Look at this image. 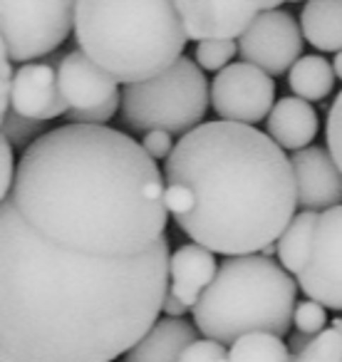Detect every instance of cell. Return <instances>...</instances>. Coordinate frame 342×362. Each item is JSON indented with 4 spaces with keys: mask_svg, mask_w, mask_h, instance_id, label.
<instances>
[{
    "mask_svg": "<svg viewBox=\"0 0 342 362\" xmlns=\"http://www.w3.org/2000/svg\"><path fill=\"white\" fill-rule=\"evenodd\" d=\"M169 243L136 258H90L0 211V362H114L159 322Z\"/></svg>",
    "mask_w": 342,
    "mask_h": 362,
    "instance_id": "1",
    "label": "cell"
},
{
    "mask_svg": "<svg viewBox=\"0 0 342 362\" xmlns=\"http://www.w3.org/2000/svg\"><path fill=\"white\" fill-rule=\"evenodd\" d=\"M8 202L37 236L90 258L141 256L169 221L156 161L110 127L45 132L23 151Z\"/></svg>",
    "mask_w": 342,
    "mask_h": 362,
    "instance_id": "2",
    "label": "cell"
},
{
    "mask_svg": "<svg viewBox=\"0 0 342 362\" xmlns=\"http://www.w3.org/2000/svg\"><path fill=\"white\" fill-rule=\"evenodd\" d=\"M164 179L177 226L211 253L258 256L295 218L290 156L256 127L204 122L177 141Z\"/></svg>",
    "mask_w": 342,
    "mask_h": 362,
    "instance_id": "3",
    "label": "cell"
},
{
    "mask_svg": "<svg viewBox=\"0 0 342 362\" xmlns=\"http://www.w3.org/2000/svg\"><path fill=\"white\" fill-rule=\"evenodd\" d=\"M75 40L107 75L129 87L177 65L189 37L174 0H80Z\"/></svg>",
    "mask_w": 342,
    "mask_h": 362,
    "instance_id": "4",
    "label": "cell"
},
{
    "mask_svg": "<svg viewBox=\"0 0 342 362\" xmlns=\"http://www.w3.org/2000/svg\"><path fill=\"white\" fill-rule=\"evenodd\" d=\"M297 283L266 256L226 258L194 308V325L206 340L233 345L243 335L285 337L297 308Z\"/></svg>",
    "mask_w": 342,
    "mask_h": 362,
    "instance_id": "5",
    "label": "cell"
},
{
    "mask_svg": "<svg viewBox=\"0 0 342 362\" xmlns=\"http://www.w3.org/2000/svg\"><path fill=\"white\" fill-rule=\"evenodd\" d=\"M211 105V87L194 60H182L149 82L122 92V122L136 134L166 132L187 136L204 124Z\"/></svg>",
    "mask_w": 342,
    "mask_h": 362,
    "instance_id": "6",
    "label": "cell"
},
{
    "mask_svg": "<svg viewBox=\"0 0 342 362\" xmlns=\"http://www.w3.org/2000/svg\"><path fill=\"white\" fill-rule=\"evenodd\" d=\"M75 6L72 0H3V52L23 65L50 55L75 30Z\"/></svg>",
    "mask_w": 342,
    "mask_h": 362,
    "instance_id": "7",
    "label": "cell"
},
{
    "mask_svg": "<svg viewBox=\"0 0 342 362\" xmlns=\"http://www.w3.org/2000/svg\"><path fill=\"white\" fill-rule=\"evenodd\" d=\"M238 52L243 62L258 67L266 75H285L302 57L300 21L278 6L266 8L238 40Z\"/></svg>",
    "mask_w": 342,
    "mask_h": 362,
    "instance_id": "8",
    "label": "cell"
},
{
    "mask_svg": "<svg viewBox=\"0 0 342 362\" xmlns=\"http://www.w3.org/2000/svg\"><path fill=\"white\" fill-rule=\"evenodd\" d=\"M276 100V82L248 62H233L211 82V107L223 122L253 127L268 119Z\"/></svg>",
    "mask_w": 342,
    "mask_h": 362,
    "instance_id": "9",
    "label": "cell"
},
{
    "mask_svg": "<svg viewBox=\"0 0 342 362\" xmlns=\"http://www.w3.org/2000/svg\"><path fill=\"white\" fill-rule=\"evenodd\" d=\"M297 286L327 310H342V206L320 214L310 261Z\"/></svg>",
    "mask_w": 342,
    "mask_h": 362,
    "instance_id": "10",
    "label": "cell"
},
{
    "mask_svg": "<svg viewBox=\"0 0 342 362\" xmlns=\"http://www.w3.org/2000/svg\"><path fill=\"white\" fill-rule=\"evenodd\" d=\"M189 40H241L251 23L266 8L261 3H221V0H177Z\"/></svg>",
    "mask_w": 342,
    "mask_h": 362,
    "instance_id": "11",
    "label": "cell"
},
{
    "mask_svg": "<svg viewBox=\"0 0 342 362\" xmlns=\"http://www.w3.org/2000/svg\"><path fill=\"white\" fill-rule=\"evenodd\" d=\"M57 82L70 112L100 110L112 102H122L119 82L107 75L90 55L72 50L57 62Z\"/></svg>",
    "mask_w": 342,
    "mask_h": 362,
    "instance_id": "12",
    "label": "cell"
},
{
    "mask_svg": "<svg viewBox=\"0 0 342 362\" xmlns=\"http://www.w3.org/2000/svg\"><path fill=\"white\" fill-rule=\"evenodd\" d=\"M302 211H330L342 206V171L322 146H307L290 156Z\"/></svg>",
    "mask_w": 342,
    "mask_h": 362,
    "instance_id": "13",
    "label": "cell"
},
{
    "mask_svg": "<svg viewBox=\"0 0 342 362\" xmlns=\"http://www.w3.org/2000/svg\"><path fill=\"white\" fill-rule=\"evenodd\" d=\"M11 110L35 122H50L70 112L57 82V67L52 62H30L16 70Z\"/></svg>",
    "mask_w": 342,
    "mask_h": 362,
    "instance_id": "14",
    "label": "cell"
},
{
    "mask_svg": "<svg viewBox=\"0 0 342 362\" xmlns=\"http://www.w3.org/2000/svg\"><path fill=\"white\" fill-rule=\"evenodd\" d=\"M218 273L216 258L199 243L182 246L169 261V291L189 308L199 305L201 293L213 283Z\"/></svg>",
    "mask_w": 342,
    "mask_h": 362,
    "instance_id": "15",
    "label": "cell"
},
{
    "mask_svg": "<svg viewBox=\"0 0 342 362\" xmlns=\"http://www.w3.org/2000/svg\"><path fill=\"white\" fill-rule=\"evenodd\" d=\"M268 136L276 141L281 149L302 151L310 146L317 134V112L310 102L300 97H283L276 102L271 117L266 119Z\"/></svg>",
    "mask_w": 342,
    "mask_h": 362,
    "instance_id": "16",
    "label": "cell"
},
{
    "mask_svg": "<svg viewBox=\"0 0 342 362\" xmlns=\"http://www.w3.org/2000/svg\"><path fill=\"white\" fill-rule=\"evenodd\" d=\"M196 340V325L182 317H159V322L126 352L124 362H179L184 350Z\"/></svg>",
    "mask_w": 342,
    "mask_h": 362,
    "instance_id": "17",
    "label": "cell"
},
{
    "mask_svg": "<svg viewBox=\"0 0 342 362\" xmlns=\"http://www.w3.org/2000/svg\"><path fill=\"white\" fill-rule=\"evenodd\" d=\"M302 37L320 52H342V0H310L300 11Z\"/></svg>",
    "mask_w": 342,
    "mask_h": 362,
    "instance_id": "18",
    "label": "cell"
},
{
    "mask_svg": "<svg viewBox=\"0 0 342 362\" xmlns=\"http://www.w3.org/2000/svg\"><path fill=\"white\" fill-rule=\"evenodd\" d=\"M320 221L317 211H300L290 221L281 238H278V263L285 268L290 276H300L305 271L312 253V241H315V228Z\"/></svg>",
    "mask_w": 342,
    "mask_h": 362,
    "instance_id": "19",
    "label": "cell"
},
{
    "mask_svg": "<svg viewBox=\"0 0 342 362\" xmlns=\"http://www.w3.org/2000/svg\"><path fill=\"white\" fill-rule=\"evenodd\" d=\"M288 85L295 92V97L305 102H320L335 87V70L320 55H302L290 70Z\"/></svg>",
    "mask_w": 342,
    "mask_h": 362,
    "instance_id": "20",
    "label": "cell"
},
{
    "mask_svg": "<svg viewBox=\"0 0 342 362\" xmlns=\"http://www.w3.org/2000/svg\"><path fill=\"white\" fill-rule=\"evenodd\" d=\"M228 362H293V355L283 337L251 332L233 342L228 350Z\"/></svg>",
    "mask_w": 342,
    "mask_h": 362,
    "instance_id": "21",
    "label": "cell"
},
{
    "mask_svg": "<svg viewBox=\"0 0 342 362\" xmlns=\"http://www.w3.org/2000/svg\"><path fill=\"white\" fill-rule=\"evenodd\" d=\"M238 52L236 40H206L199 42L196 50H194V60L201 70L208 72H223L231 65L233 55Z\"/></svg>",
    "mask_w": 342,
    "mask_h": 362,
    "instance_id": "22",
    "label": "cell"
},
{
    "mask_svg": "<svg viewBox=\"0 0 342 362\" xmlns=\"http://www.w3.org/2000/svg\"><path fill=\"white\" fill-rule=\"evenodd\" d=\"M47 122H35L28 119V117L18 115V112H8L3 117V139H8L13 146H23V151L30 144H35L42 136V129H45Z\"/></svg>",
    "mask_w": 342,
    "mask_h": 362,
    "instance_id": "23",
    "label": "cell"
},
{
    "mask_svg": "<svg viewBox=\"0 0 342 362\" xmlns=\"http://www.w3.org/2000/svg\"><path fill=\"white\" fill-rule=\"evenodd\" d=\"M293 362H342V335L335 327H327L325 332L315 337L307 345L305 352L293 357Z\"/></svg>",
    "mask_w": 342,
    "mask_h": 362,
    "instance_id": "24",
    "label": "cell"
},
{
    "mask_svg": "<svg viewBox=\"0 0 342 362\" xmlns=\"http://www.w3.org/2000/svg\"><path fill=\"white\" fill-rule=\"evenodd\" d=\"M327 308H322L320 303L315 300H302L297 303L295 308V315H293V325H295L297 332H302V335L307 337H317L320 332H325V322H327Z\"/></svg>",
    "mask_w": 342,
    "mask_h": 362,
    "instance_id": "25",
    "label": "cell"
},
{
    "mask_svg": "<svg viewBox=\"0 0 342 362\" xmlns=\"http://www.w3.org/2000/svg\"><path fill=\"white\" fill-rule=\"evenodd\" d=\"M325 136H327V151H330V156L335 159V164L342 171V92L335 97L330 112H327Z\"/></svg>",
    "mask_w": 342,
    "mask_h": 362,
    "instance_id": "26",
    "label": "cell"
},
{
    "mask_svg": "<svg viewBox=\"0 0 342 362\" xmlns=\"http://www.w3.org/2000/svg\"><path fill=\"white\" fill-rule=\"evenodd\" d=\"M179 362H228V350L226 345L216 340H196L194 345H189L184 350V355L179 357Z\"/></svg>",
    "mask_w": 342,
    "mask_h": 362,
    "instance_id": "27",
    "label": "cell"
},
{
    "mask_svg": "<svg viewBox=\"0 0 342 362\" xmlns=\"http://www.w3.org/2000/svg\"><path fill=\"white\" fill-rule=\"evenodd\" d=\"M0 174H3L0 176V197H3V202H8L13 187H16V176H18L13 144L8 139H0Z\"/></svg>",
    "mask_w": 342,
    "mask_h": 362,
    "instance_id": "28",
    "label": "cell"
},
{
    "mask_svg": "<svg viewBox=\"0 0 342 362\" xmlns=\"http://www.w3.org/2000/svg\"><path fill=\"white\" fill-rule=\"evenodd\" d=\"M141 146H144V151L154 161L156 159L166 161L177 144H171V134H166V132H149V134H144V139H141Z\"/></svg>",
    "mask_w": 342,
    "mask_h": 362,
    "instance_id": "29",
    "label": "cell"
},
{
    "mask_svg": "<svg viewBox=\"0 0 342 362\" xmlns=\"http://www.w3.org/2000/svg\"><path fill=\"white\" fill-rule=\"evenodd\" d=\"M187 310H189V308L184 305V303L179 300V298L174 296V293L166 291V298H164V315L166 317H182Z\"/></svg>",
    "mask_w": 342,
    "mask_h": 362,
    "instance_id": "30",
    "label": "cell"
},
{
    "mask_svg": "<svg viewBox=\"0 0 342 362\" xmlns=\"http://www.w3.org/2000/svg\"><path fill=\"white\" fill-rule=\"evenodd\" d=\"M312 340H315V337H307V335H302V332L290 335V342H288V347H290V355L295 357V355H300V352H305L307 345H310Z\"/></svg>",
    "mask_w": 342,
    "mask_h": 362,
    "instance_id": "31",
    "label": "cell"
},
{
    "mask_svg": "<svg viewBox=\"0 0 342 362\" xmlns=\"http://www.w3.org/2000/svg\"><path fill=\"white\" fill-rule=\"evenodd\" d=\"M332 70H335L337 80H342V52H337L335 60H332Z\"/></svg>",
    "mask_w": 342,
    "mask_h": 362,
    "instance_id": "32",
    "label": "cell"
},
{
    "mask_svg": "<svg viewBox=\"0 0 342 362\" xmlns=\"http://www.w3.org/2000/svg\"><path fill=\"white\" fill-rule=\"evenodd\" d=\"M332 327H335V330H340V335H342V317H335V322H332Z\"/></svg>",
    "mask_w": 342,
    "mask_h": 362,
    "instance_id": "33",
    "label": "cell"
}]
</instances>
